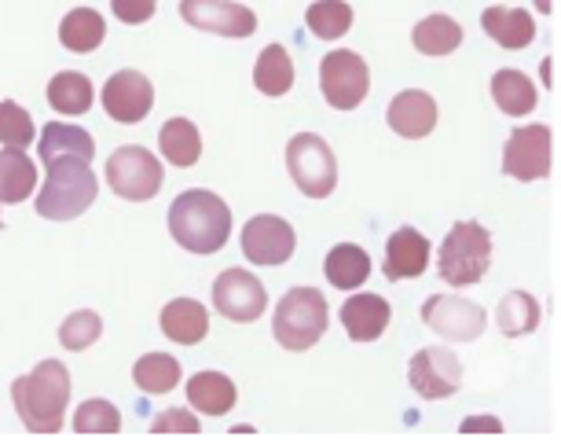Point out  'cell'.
I'll use <instances>...</instances> for the list:
<instances>
[{
  "mask_svg": "<svg viewBox=\"0 0 561 441\" xmlns=\"http://www.w3.org/2000/svg\"><path fill=\"white\" fill-rule=\"evenodd\" d=\"M180 380H184V368L169 353H147L133 364V383L144 394H169Z\"/></svg>",
  "mask_w": 561,
  "mask_h": 441,
  "instance_id": "32",
  "label": "cell"
},
{
  "mask_svg": "<svg viewBox=\"0 0 561 441\" xmlns=\"http://www.w3.org/2000/svg\"><path fill=\"white\" fill-rule=\"evenodd\" d=\"M41 162H51V159H84L92 162V155H96V144H92V136L81 129V125H70V122H51L45 125V133H41Z\"/></svg>",
  "mask_w": 561,
  "mask_h": 441,
  "instance_id": "21",
  "label": "cell"
},
{
  "mask_svg": "<svg viewBox=\"0 0 561 441\" xmlns=\"http://www.w3.org/2000/svg\"><path fill=\"white\" fill-rule=\"evenodd\" d=\"M37 188V166L23 147L0 151V203H26Z\"/></svg>",
  "mask_w": 561,
  "mask_h": 441,
  "instance_id": "23",
  "label": "cell"
},
{
  "mask_svg": "<svg viewBox=\"0 0 561 441\" xmlns=\"http://www.w3.org/2000/svg\"><path fill=\"white\" fill-rule=\"evenodd\" d=\"M236 397H239L236 383H231L225 372H198V375H192V383H187V402L206 416L231 412V408H236Z\"/></svg>",
  "mask_w": 561,
  "mask_h": 441,
  "instance_id": "24",
  "label": "cell"
},
{
  "mask_svg": "<svg viewBox=\"0 0 561 441\" xmlns=\"http://www.w3.org/2000/svg\"><path fill=\"white\" fill-rule=\"evenodd\" d=\"M337 317H342L345 335L353 342H375V339H382V331L389 328V320H393V309H389V302L382 294H353V298H345Z\"/></svg>",
  "mask_w": 561,
  "mask_h": 441,
  "instance_id": "18",
  "label": "cell"
},
{
  "mask_svg": "<svg viewBox=\"0 0 561 441\" xmlns=\"http://www.w3.org/2000/svg\"><path fill=\"white\" fill-rule=\"evenodd\" d=\"M305 23H309L316 37L337 41L342 34H348V26H353V8H348L345 0H316L309 12H305Z\"/></svg>",
  "mask_w": 561,
  "mask_h": 441,
  "instance_id": "33",
  "label": "cell"
},
{
  "mask_svg": "<svg viewBox=\"0 0 561 441\" xmlns=\"http://www.w3.org/2000/svg\"><path fill=\"white\" fill-rule=\"evenodd\" d=\"M462 45V26L455 23L451 15H426L422 23L415 26V48L422 52V56H451L455 48Z\"/></svg>",
  "mask_w": 561,
  "mask_h": 441,
  "instance_id": "31",
  "label": "cell"
},
{
  "mask_svg": "<svg viewBox=\"0 0 561 441\" xmlns=\"http://www.w3.org/2000/svg\"><path fill=\"white\" fill-rule=\"evenodd\" d=\"M158 147H162V159L187 170L203 159V136H198L192 118H169L158 133Z\"/></svg>",
  "mask_w": 561,
  "mask_h": 441,
  "instance_id": "27",
  "label": "cell"
},
{
  "mask_svg": "<svg viewBox=\"0 0 561 441\" xmlns=\"http://www.w3.org/2000/svg\"><path fill=\"white\" fill-rule=\"evenodd\" d=\"M550 147H554V136L547 125H522L503 147V173L514 181H543L550 177Z\"/></svg>",
  "mask_w": 561,
  "mask_h": 441,
  "instance_id": "12",
  "label": "cell"
},
{
  "mask_svg": "<svg viewBox=\"0 0 561 441\" xmlns=\"http://www.w3.org/2000/svg\"><path fill=\"white\" fill-rule=\"evenodd\" d=\"M103 37H107V23H103V15L96 8H73V12L62 15V23H59L62 48L84 56V52H96L103 45Z\"/></svg>",
  "mask_w": 561,
  "mask_h": 441,
  "instance_id": "25",
  "label": "cell"
},
{
  "mask_svg": "<svg viewBox=\"0 0 561 441\" xmlns=\"http://www.w3.org/2000/svg\"><path fill=\"white\" fill-rule=\"evenodd\" d=\"M422 324L448 342H473L481 339L489 313L478 302L459 298V294H433L426 306H422Z\"/></svg>",
  "mask_w": 561,
  "mask_h": 441,
  "instance_id": "9",
  "label": "cell"
},
{
  "mask_svg": "<svg viewBox=\"0 0 561 441\" xmlns=\"http://www.w3.org/2000/svg\"><path fill=\"white\" fill-rule=\"evenodd\" d=\"M70 372L62 361H41L30 375L12 383L15 412L34 434H56L70 405Z\"/></svg>",
  "mask_w": 561,
  "mask_h": 441,
  "instance_id": "2",
  "label": "cell"
},
{
  "mask_svg": "<svg viewBox=\"0 0 561 441\" xmlns=\"http://www.w3.org/2000/svg\"><path fill=\"white\" fill-rule=\"evenodd\" d=\"M34 114L19 108L15 100H0V144L4 147H30L34 140Z\"/></svg>",
  "mask_w": 561,
  "mask_h": 441,
  "instance_id": "36",
  "label": "cell"
},
{
  "mask_svg": "<svg viewBox=\"0 0 561 441\" xmlns=\"http://www.w3.org/2000/svg\"><path fill=\"white\" fill-rule=\"evenodd\" d=\"M180 19L203 34L250 37L257 30V15L236 0H180Z\"/></svg>",
  "mask_w": 561,
  "mask_h": 441,
  "instance_id": "14",
  "label": "cell"
},
{
  "mask_svg": "<svg viewBox=\"0 0 561 441\" xmlns=\"http://www.w3.org/2000/svg\"><path fill=\"white\" fill-rule=\"evenodd\" d=\"M389 118V129L397 136H408V140H422V136H430L437 129V103H433L430 92L422 89H408L393 97L386 111Z\"/></svg>",
  "mask_w": 561,
  "mask_h": 441,
  "instance_id": "16",
  "label": "cell"
},
{
  "mask_svg": "<svg viewBox=\"0 0 561 441\" xmlns=\"http://www.w3.org/2000/svg\"><path fill=\"white\" fill-rule=\"evenodd\" d=\"M323 272H327V280H331V287L337 291L364 287L370 276V255L356 244H337L331 255H327Z\"/></svg>",
  "mask_w": 561,
  "mask_h": 441,
  "instance_id": "28",
  "label": "cell"
},
{
  "mask_svg": "<svg viewBox=\"0 0 561 441\" xmlns=\"http://www.w3.org/2000/svg\"><path fill=\"white\" fill-rule=\"evenodd\" d=\"M492 100H495V108L503 114H511V118H525V114L536 111L539 89L522 70H495L492 74Z\"/></svg>",
  "mask_w": 561,
  "mask_h": 441,
  "instance_id": "22",
  "label": "cell"
},
{
  "mask_svg": "<svg viewBox=\"0 0 561 441\" xmlns=\"http://www.w3.org/2000/svg\"><path fill=\"white\" fill-rule=\"evenodd\" d=\"M151 430H154V434H169V430H180V434H195L198 419L192 412H184V408H165V412L154 416Z\"/></svg>",
  "mask_w": 561,
  "mask_h": 441,
  "instance_id": "37",
  "label": "cell"
},
{
  "mask_svg": "<svg viewBox=\"0 0 561 441\" xmlns=\"http://www.w3.org/2000/svg\"><path fill=\"white\" fill-rule=\"evenodd\" d=\"M327 324H331V309H327L323 291L290 287L287 294H283L279 306H275L272 331H275V342H279L283 350L305 353L323 339Z\"/></svg>",
  "mask_w": 561,
  "mask_h": 441,
  "instance_id": "5",
  "label": "cell"
},
{
  "mask_svg": "<svg viewBox=\"0 0 561 441\" xmlns=\"http://www.w3.org/2000/svg\"><path fill=\"white\" fill-rule=\"evenodd\" d=\"M162 331L165 339H173L180 346H198L209 335V313L203 302L176 298L162 309Z\"/></svg>",
  "mask_w": 561,
  "mask_h": 441,
  "instance_id": "20",
  "label": "cell"
},
{
  "mask_svg": "<svg viewBox=\"0 0 561 441\" xmlns=\"http://www.w3.org/2000/svg\"><path fill=\"white\" fill-rule=\"evenodd\" d=\"M287 170L309 199H327L337 188V159L316 133H298L287 144Z\"/></svg>",
  "mask_w": 561,
  "mask_h": 441,
  "instance_id": "6",
  "label": "cell"
},
{
  "mask_svg": "<svg viewBox=\"0 0 561 441\" xmlns=\"http://www.w3.org/2000/svg\"><path fill=\"white\" fill-rule=\"evenodd\" d=\"M539 317H543V309H539V302L528 291H511L500 302V309H495V324H500V331L506 339L533 335L539 328Z\"/></svg>",
  "mask_w": 561,
  "mask_h": 441,
  "instance_id": "30",
  "label": "cell"
},
{
  "mask_svg": "<svg viewBox=\"0 0 561 441\" xmlns=\"http://www.w3.org/2000/svg\"><path fill=\"white\" fill-rule=\"evenodd\" d=\"M100 335H103V320H100V313H92V309L70 313L67 324H59V342L67 346V350H73V353L89 350Z\"/></svg>",
  "mask_w": 561,
  "mask_h": 441,
  "instance_id": "35",
  "label": "cell"
},
{
  "mask_svg": "<svg viewBox=\"0 0 561 441\" xmlns=\"http://www.w3.org/2000/svg\"><path fill=\"white\" fill-rule=\"evenodd\" d=\"M408 383H411V391L419 397H426V402H440V397L459 394L462 364L448 346H426V350H419L411 357Z\"/></svg>",
  "mask_w": 561,
  "mask_h": 441,
  "instance_id": "11",
  "label": "cell"
},
{
  "mask_svg": "<svg viewBox=\"0 0 561 441\" xmlns=\"http://www.w3.org/2000/svg\"><path fill=\"white\" fill-rule=\"evenodd\" d=\"M162 162L154 159L147 147L125 144L107 159V184L114 188V195L129 199V203H147L162 192Z\"/></svg>",
  "mask_w": 561,
  "mask_h": 441,
  "instance_id": "7",
  "label": "cell"
},
{
  "mask_svg": "<svg viewBox=\"0 0 561 441\" xmlns=\"http://www.w3.org/2000/svg\"><path fill=\"white\" fill-rule=\"evenodd\" d=\"M320 89H323V100L331 103L334 111L359 108L370 89V70L364 56H356L353 48H334L331 56H323Z\"/></svg>",
  "mask_w": 561,
  "mask_h": 441,
  "instance_id": "8",
  "label": "cell"
},
{
  "mask_svg": "<svg viewBox=\"0 0 561 441\" xmlns=\"http://www.w3.org/2000/svg\"><path fill=\"white\" fill-rule=\"evenodd\" d=\"M73 430L78 434H118L122 430V416L118 408L103 397H89L78 412H73Z\"/></svg>",
  "mask_w": 561,
  "mask_h": 441,
  "instance_id": "34",
  "label": "cell"
},
{
  "mask_svg": "<svg viewBox=\"0 0 561 441\" xmlns=\"http://www.w3.org/2000/svg\"><path fill=\"white\" fill-rule=\"evenodd\" d=\"M92 81L84 78L81 70H59L56 78L48 81V108L59 114H84L92 108Z\"/></svg>",
  "mask_w": 561,
  "mask_h": 441,
  "instance_id": "29",
  "label": "cell"
},
{
  "mask_svg": "<svg viewBox=\"0 0 561 441\" xmlns=\"http://www.w3.org/2000/svg\"><path fill=\"white\" fill-rule=\"evenodd\" d=\"M100 181L92 162L84 159H51L45 188L37 195V214L45 220H73L96 203Z\"/></svg>",
  "mask_w": 561,
  "mask_h": 441,
  "instance_id": "3",
  "label": "cell"
},
{
  "mask_svg": "<svg viewBox=\"0 0 561 441\" xmlns=\"http://www.w3.org/2000/svg\"><path fill=\"white\" fill-rule=\"evenodd\" d=\"M253 86L261 97H287L294 89V59L283 45H268L253 63Z\"/></svg>",
  "mask_w": 561,
  "mask_h": 441,
  "instance_id": "26",
  "label": "cell"
},
{
  "mask_svg": "<svg viewBox=\"0 0 561 441\" xmlns=\"http://www.w3.org/2000/svg\"><path fill=\"white\" fill-rule=\"evenodd\" d=\"M169 236L192 255H217L231 236V210L206 188L180 192L169 206Z\"/></svg>",
  "mask_w": 561,
  "mask_h": 441,
  "instance_id": "1",
  "label": "cell"
},
{
  "mask_svg": "<svg viewBox=\"0 0 561 441\" xmlns=\"http://www.w3.org/2000/svg\"><path fill=\"white\" fill-rule=\"evenodd\" d=\"M481 26H484V34H489L495 45L500 48H528L536 41V23H533V15L525 12V8H484V15H481Z\"/></svg>",
  "mask_w": 561,
  "mask_h": 441,
  "instance_id": "19",
  "label": "cell"
},
{
  "mask_svg": "<svg viewBox=\"0 0 561 441\" xmlns=\"http://www.w3.org/2000/svg\"><path fill=\"white\" fill-rule=\"evenodd\" d=\"M492 265V236L481 220H455L451 233L444 236L437 272L448 287H470L489 276Z\"/></svg>",
  "mask_w": 561,
  "mask_h": 441,
  "instance_id": "4",
  "label": "cell"
},
{
  "mask_svg": "<svg viewBox=\"0 0 561 441\" xmlns=\"http://www.w3.org/2000/svg\"><path fill=\"white\" fill-rule=\"evenodd\" d=\"M536 8H539V12H550L554 4H550V0H536Z\"/></svg>",
  "mask_w": 561,
  "mask_h": 441,
  "instance_id": "40",
  "label": "cell"
},
{
  "mask_svg": "<svg viewBox=\"0 0 561 441\" xmlns=\"http://www.w3.org/2000/svg\"><path fill=\"white\" fill-rule=\"evenodd\" d=\"M462 430L470 434V430H503L500 419H492V416H478V419H466Z\"/></svg>",
  "mask_w": 561,
  "mask_h": 441,
  "instance_id": "39",
  "label": "cell"
},
{
  "mask_svg": "<svg viewBox=\"0 0 561 441\" xmlns=\"http://www.w3.org/2000/svg\"><path fill=\"white\" fill-rule=\"evenodd\" d=\"M158 0H111V12L129 26H140L154 15Z\"/></svg>",
  "mask_w": 561,
  "mask_h": 441,
  "instance_id": "38",
  "label": "cell"
},
{
  "mask_svg": "<svg viewBox=\"0 0 561 441\" xmlns=\"http://www.w3.org/2000/svg\"><path fill=\"white\" fill-rule=\"evenodd\" d=\"M294 247H298V236H294L290 220L275 214L250 217L247 228H242V255L253 265H287L294 258Z\"/></svg>",
  "mask_w": 561,
  "mask_h": 441,
  "instance_id": "13",
  "label": "cell"
},
{
  "mask_svg": "<svg viewBox=\"0 0 561 441\" xmlns=\"http://www.w3.org/2000/svg\"><path fill=\"white\" fill-rule=\"evenodd\" d=\"M214 306L220 317L236 324H253L268 309V291L250 269H225L214 280Z\"/></svg>",
  "mask_w": 561,
  "mask_h": 441,
  "instance_id": "10",
  "label": "cell"
},
{
  "mask_svg": "<svg viewBox=\"0 0 561 441\" xmlns=\"http://www.w3.org/2000/svg\"><path fill=\"white\" fill-rule=\"evenodd\" d=\"M151 108H154V86L140 70H118L103 86V111L114 122L136 125L151 114Z\"/></svg>",
  "mask_w": 561,
  "mask_h": 441,
  "instance_id": "15",
  "label": "cell"
},
{
  "mask_svg": "<svg viewBox=\"0 0 561 441\" xmlns=\"http://www.w3.org/2000/svg\"><path fill=\"white\" fill-rule=\"evenodd\" d=\"M426 265H430V239L411 225L397 228L386 247V265H382L386 280H393V283L415 280L426 272Z\"/></svg>",
  "mask_w": 561,
  "mask_h": 441,
  "instance_id": "17",
  "label": "cell"
}]
</instances>
